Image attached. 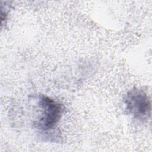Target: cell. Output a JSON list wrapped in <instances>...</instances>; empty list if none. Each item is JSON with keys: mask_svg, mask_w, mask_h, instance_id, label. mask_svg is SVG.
Segmentation results:
<instances>
[{"mask_svg": "<svg viewBox=\"0 0 152 152\" xmlns=\"http://www.w3.org/2000/svg\"><path fill=\"white\" fill-rule=\"evenodd\" d=\"M39 103L42 113L37 124V127L43 131H50L61 119L64 107L62 104L45 95L40 96Z\"/></svg>", "mask_w": 152, "mask_h": 152, "instance_id": "6da1fadb", "label": "cell"}, {"mask_svg": "<svg viewBox=\"0 0 152 152\" xmlns=\"http://www.w3.org/2000/svg\"><path fill=\"white\" fill-rule=\"evenodd\" d=\"M124 103L129 113L134 118L142 121L150 116V100L142 90L134 88L128 91L124 97Z\"/></svg>", "mask_w": 152, "mask_h": 152, "instance_id": "7a4b0ae2", "label": "cell"}]
</instances>
